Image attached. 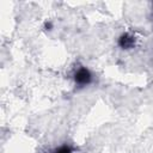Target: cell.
Listing matches in <instances>:
<instances>
[{
  "mask_svg": "<svg viewBox=\"0 0 153 153\" xmlns=\"http://www.w3.org/2000/svg\"><path fill=\"white\" fill-rule=\"evenodd\" d=\"M74 81L80 87L90 85L92 82V74H91V72L86 67H80L74 73Z\"/></svg>",
  "mask_w": 153,
  "mask_h": 153,
  "instance_id": "1",
  "label": "cell"
},
{
  "mask_svg": "<svg viewBox=\"0 0 153 153\" xmlns=\"http://www.w3.org/2000/svg\"><path fill=\"white\" fill-rule=\"evenodd\" d=\"M135 44V37L131 36L130 33H122L118 38V45L122 49H130Z\"/></svg>",
  "mask_w": 153,
  "mask_h": 153,
  "instance_id": "2",
  "label": "cell"
},
{
  "mask_svg": "<svg viewBox=\"0 0 153 153\" xmlns=\"http://www.w3.org/2000/svg\"><path fill=\"white\" fill-rule=\"evenodd\" d=\"M53 153H73V148L68 145H63V146H60L59 148H56Z\"/></svg>",
  "mask_w": 153,
  "mask_h": 153,
  "instance_id": "3",
  "label": "cell"
},
{
  "mask_svg": "<svg viewBox=\"0 0 153 153\" xmlns=\"http://www.w3.org/2000/svg\"><path fill=\"white\" fill-rule=\"evenodd\" d=\"M51 26H53V25H51V23H47V24H45L47 30H50V29H51Z\"/></svg>",
  "mask_w": 153,
  "mask_h": 153,
  "instance_id": "4",
  "label": "cell"
}]
</instances>
